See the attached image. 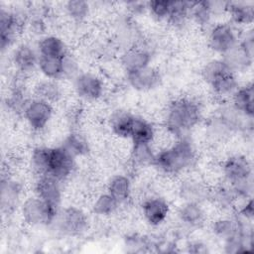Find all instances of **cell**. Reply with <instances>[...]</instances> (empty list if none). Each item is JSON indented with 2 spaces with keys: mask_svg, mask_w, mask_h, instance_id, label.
<instances>
[{
  "mask_svg": "<svg viewBox=\"0 0 254 254\" xmlns=\"http://www.w3.org/2000/svg\"><path fill=\"white\" fill-rule=\"evenodd\" d=\"M12 61L19 71L30 72L38 67L39 54L37 49L31 45L20 44L13 52Z\"/></svg>",
  "mask_w": 254,
  "mask_h": 254,
  "instance_id": "obj_15",
  "label": "cell"
},
{
  "mask_svg": "<svg viewBox=\"0 0 254 254\" xmlns=\"http://www.w3.org/2000/svg\"><path fill=\"white\" fill-rule=\"evenodd\" d=\"M131 155L135 164L140 166H145V165H153L156 153H154L152 144L135 143V144H132Z\"/></svg>",
  "mask_w": 254,
  "mask_h": 254,
  "instance_id": "obj_36",
  "label": "cell"
},
{
  "mask_svg": "<svg viewBox=\"0 0 254 254\" xmlns=\"http://www.w3.org/2000/svg\"><path fill=\"white\" fill-rule=\"evenodd\" d=\"M36 97L44 99L50 103H55L62 98L63 92L60 84L54 79H45L36 86Z\"/></svg>",
  "mask_w": 254,
  "mask_h": 254,
  "instance_id": "obj_29",
  "label": "cell"
},
{
  "mask_svg": "<svg viewBox=\"0 0 254 254\" xmlns=\"http://www.w3.org/2000/svg\"><path fill=\"white\" fill-rule=\"evenodd\" d=\"M142 214L152 226L162 224L168 217L170 212V205L167 200L161 196H150L142 203Z\"/></svg>",
  "mask_w": 254,
  "mask_h": 254,
  "instance_id": "obj_12",
  "label": "cell"
},
{
  "mask_svg": "<svg viewBox=\"0 0 254 254\" xmlns=\"http://www.w3.org/2000/svg\"><path fill=\"white\" fill-rule=\"evenodd\" d=\"M232 72L230 68L227 66V64L224 63L222 59H215L209 61L202 68L201 75L203 79L209 84L214 79L218 78L219 76L227 73Z\"/></svg>",
  "mask_w": 254,
  "mask_h": 254,
  "instance_id": "obj_34",
  "label": "cell"
},
{
  "mask_svg": "<svg viewBox=\"0 0 254 254\" xmlns=\"http://www.w3.org/2000/svg\"><path fill=\"white\" fill-rule=\"evenodd\" d=\"M212 91L220 97H230L238 89L239 82L237 80L236 74L233 72H227L218 78L214 79L209 83Z\"/></svg>",
  "mask_w": 254,
  "mask_h": 254,
  "instance_id": "obj_27",
  "label": "cell"
},
{
  "mask_svg": "<svg viewBox=\"0 0 254 254\" xmlns=\"http://www.w3.org/2000/svg\"><path fill=\"white\" fill-rule=\"evenodd\" d=\"M61 146L74 158L84 156L89 151V146L87 141L77 133L68 134L64 139Z\"/></svg>",
  "mask_w": 254,
  "mask_h": 254,
  "instance_id": "obj_31",
  "label": "cell"
},
{
  "mask_svg": "<svg viewBox=\"0 0 254 254\" xmlns=\"http://www.w3.org/2000/svg\"><path fill=\"white\" fill-rule=\"evenodd\" d=\"M221 59L235 74L236 72L246 71L253 63V57L247 54L239 45L224 54Z\"/></svg>",
  "mask_w": 254,
  "mask_h": 254,
  "instance_id": "obj_20",
  "label": "cell"
},
{
  "mask_svg": "<svg viewBox=\"0 0 254 254\" xmlns=\"http://www.w3.org/2000/svg\"><path fill=\"white\" fill-rule=\"evenodd\" d=\"M119 205L120 203L110 193L105 192L96 197L92 205V210L97 215L108 216L113 214Z\"/></svg>",
  "mask_w": 254,
  "mask_h": 254,
  "instance_id": "obj_33",
  "label": "cell"
},
{
  "mask_svg": "<svg viewBox=\"0 0 254 254\" xmlns=\"http://www.w3.org/2000/svg\"><path fill=\"white\" fill-rule=\"evenodd\" d=\"M23 113L30 127L36 131H40L50 122L53 116V106L52 103L35 97L27 100L23 108Z\"/></svg>",
  "mask_w": 254,
  "mask_h": 254,
  "instance_id": "obj_7",
  "label": "cell"
},
{
  "mask_svg": "<svg viewBox=\"0 0 254 254\" xmlns=\"http://www.w3.org/2000/svg\"><path fill=\"white\" fill-rule=\"evenodd\" d=\"M231 104L242 114L253 119L254 114V91L252 83L239 86L231 96Z\"/></svg>",
  "mask_w": 254,
  "mask_h": 254,
  "instance_id": "obj_18",
  "label": "cell"
},
{
  "mask_svg": "<svg viewBox=\"0 0 254 254\" xmlns=\"http://www.w3.org/2000/svg\"><path fill=\"white\" fill-rule=\"evenodd\" d=\"M75 93L84 100H96L103 94V82L95 73L84 71L80 72L73 79Z\"/></svg>",
  "mask_w": 254,
  "mask_h": 254,
  "instance_id": "obj_9",
  "label": "cell"
},
{
  "mask_svg": "<svg viewBox=\"0 0 254 254\" xmlns=\"http://www.w3.org/2000/svg\"><path fill=\"white\" fill-rule=\"evenodd\" d=\"M246 231L245 224L241 218L224 217L215 220L212 224L213 234L222 241Z\"/></svg>",
  "mask_w": 254,
  "mask_h": 254,
  "instance_id": "obj_17",
  "label": "cell"
},
{
  "mask_svg": "<svg viewBox=\"0 0 254 254\" xmlns=\"http://www.w3.org/2000/svg\"><path fill=\"white\" fill-rule=\"evenodd\" d=\"M196 153L192 142L187 137H180L170 147L156 153L153 165L166 174H179L194 165Z\"/></svg>",
  "mask_w": 254,
  "mask_h": 254,
  "instance_id": "obj_1",
  "label": "cell"
},
{
  "mask_svg": "<svg viewBox=\"0 0 254 254\" xmlns=\"http://www.w3.org/2000/svg\"><path fill=\"white\" fill-rule=\"evenodd\" d=\"M63 67H64V77L71 78L72 80L80 73L79 64L74 57L68 53L63 58Z\"/></svg>",
  "mask_w": 254,
  "mask_h": 254,
  "instance_id": "obj_41",
  "label": "cell"
},
{
  "mask_svg": "<svg viewBox=\"0 0 254 254\" xmlns=\"http://www.w3.org/2000/svg\"><path fill=\"white\" fill-rule=\"evenodd\" d=\"M178 217L184 225L188 227H195L202 223L204 211L200 203L184 201V204H182L178 210Z\"/></svg>",
  "mask_w": 254,
  "mask_h": 254,
  "instance_id": "obj_22",
  "label": "cell"
},
{
  "mask_svg": "<svg viewBox=\"0 0 254 254\" xmlns=\"http://www.w3.org/2000/svg\"><path fill=\"white\" fill-rule=\"evenodd\" d=\"M75 166V158L72 157L61 145L51 148L50 165L47 175L53 176L59 181L68 178Z\"/></svg>",
  "mask_w": 254,
  "mask_h": 254,
  "instance_id": "obj_8",
  "label": "cell"
},
{
  "mask_svg": "<svg viewBox=\"0 0 254 254\" xmlns=\"http://www.w3.org/2000/svg\"><path fill=\"white\" fill-rule=\"evenodd\" d=\"M127 82L138 91H149L158 87L162 81V75L156 67L148 65L141 69L126 73Z\"/></svg>",
  "mask_w": 254,
  "mask_h": 254,
  "instance_id": "obj_10",
  "label": "cell"
},
{
  "mask_svg": "<svg viewBox=\"0 0 254 254\" xmlns=\"http://www.w3.org/2000/svg\"><path fill=\"white\" fill-rule=\"evenodd\" d=\"M199 104L190 98H178L167 108L165 125L167 130L176 137H184L200 120Z\"/></svg>",
  "mask_w": 254,
  "mask_h": 254,
  "instance_id": "obj_2",
  "label": "cell"
},
{
  "mask_svg": "<svg viewBox=\"0 0 254 254\" xmlns=\"http://www.w3.org/2000/svg\"><path fill=\"white\" fill-rule=\"evenodd\" d=\"M20 28L21 22L18 16L11 11L2 9L0 13V46L2 51L14 44Z\"/></svg>",
  "mask_w": 254,
  "mask_h": 254,
  "instance_id": "obj_13",
  "label": "cell"
},
{
  "mask_svg": "<svg viewBox=\"0 0 254 254\" xmlns=\"http://www.w3.org/2000/svg\"><path fill=\"white\" fill-rule=\"evenodd\" d=\"M35 192L44 201L60 207L62 202V188L61 181L58 179L50 175L40 176L35 185Z\"/></svg>",
  "mask_w": 254,
  "mask_h": 254,
  "instance_id": "obj_11",
  "label": "cell"
},
{
  "mask_svg": "<svg viewBox=\"0 0 254 254\" xmlns=\"http://www.w3.org/2000/svg\"><path fill=\"white\" fill-rule=\"evenodd\" d=\"M231 133L233 131L218 115L210 119L206 126V134L212 141H222L229 137Z\"/></svg>",
  "mask_w": 254,
  "mask_h": 254,
  "instance_id": "obj_35",
  "label": "cell"
},
{
  "mask_svg": "<svg viewBox=\"0 0 254 254\" xmlns=\"http://www.w3.org/2000/svg\"><path fill=\"white\" fill-rule=\"evenodd\" d=\"M60 209L36 195L24 201L21 213L26 223L32 226H42L53 224Z\"/></svg>",
  "mask_w": 254,
  "mask_h": 254,
  "instance_id": "obj_4",
  "label": "cell"
},
{
  "mask_svg": "<svg viewBox=\"0 0 254 254\" xmlns=\"http://www.w3.org/2000/svg\"><path fill=\"white\" fill-rule=\"evenodd\" d=\"M31 29L33 31V33L38 34V35H42L45 31V24L41 19H34L31 22Z\"/></svg>",
  "mask_w": 254,
  "mask_h": 254,
  "instance_id": "obj_46",
  "label": "cell"
},
{
  "mask_svg": "<svg viewBox=\"0 0 254 254\" xmlns=\"http://www.w3.org/2000/svg\"><path fill=\"white\" fill-rule=\"evenodd\" d=\"M238 45L250 56L253 57V51H254V34L253 31L250 30L246 32L241 38H239Z\"/></svg>",
  "mask_w": 254,
  "mask_h": 254,
  "instance_id": "obj_42",
  "label": "cell"
},
{
  "mask_svg": "<svg viewBox=\"0 0 254 254\" xmlns=\"http://www.w3.org/2000/svg\"><path fill=\"white\" fill-rule=\"evenodd\" d=\"M239 36L235 28L226 23L214 25L208 35V46L217 54L224 55L238 45Z\"/></svg>",
  "mask_w": 254,
  "mask_h": 254,
  "instance_id": "obj_6",
  "label": "cell"
},
{
  "mask_svg": "<svg viewBox=\"0 0 254 254\" xmlns=\"http://www.w3.org/2000/svg\"><path fill=\"white\" fill-rule=\"evenodd\" d=\"M36 49L40 57L64 58L67 54L64 42L54 35L42 37Z\"/></svg>",
  "mask_w": 254,
  "mask_h": 254,
  "instance_id": "obj_21",
  "label": "cell"
},
{
  "mask_svg": "<svg viewBox=\"0 0 254 254\" xmlns=\"http://www.w3.org/2000/svg\"><path fill=\"white\" fill-rule=\"evenodd\" d=\"M239 215H240V217H242L245 220L251 219L253 217V201H252L251 197L246 199V202L240 208Z\"/></svg>",
  "mask_w": 254,
  "mask_h": 254,
  "instance_id": "obj_44",
  "label": "cell"
},
{
  "mask_svg": "<svg viewBox=\"0 0 254 254\" xmlns=\"http://www.w3.org/2000/svg\"><path fill=\"white\" fill-rule=\"evenodd\" d=\"M155 138V129L153 125L147 121L146 119L135 116L130 139L132 140V144L135 143H149L152 144L153 140Z\"/></svg>",
  "mask_w": 254,
  "mask_h": 254,
  "instance_id": "obj_26",
  "label": "cell"
},
{
  "mask_svg": "<svg viewBox=\"0 0 254 254\" xmlns=\"http://www.w3.org/2000/svg\"><path fill=\"white\" fill-rule=\"evenodd\" d=\"M190 16L200 26H206L210 23L213 16L208 1L192 2L190 7Z\"/></svg>",
  "mask_w": 254,
  "mask_h": 254,
  "instance_id": "obj_38",
  "label": "cell"
},
{
  "mask_svg": "<svg viewBox=\"0 0 254 254\" xmlns=\"http://www.w3.org/2000/svg\"><path fill=\"white\" fill-rule=\"evenodd\" d=\"M38 68L48 79L58 80L64 77L63 58H48L39 56Z\"/></svg>",
  "mask_w": 254,
  "mask_h": 254,
  "instance_id": "obj_28",
  "label": "cell"
},
{
  "mask_svg": "<svg viewBox=\"0 0 254 254\" xmlns=\"http://www.w3.org/2000/svg\"><path fill=\"white\" fill-rule=\"evenodd\" d=\"M179 193L184 201L201 203L209 199L210 189H208L204 183L196 179H187L182 182Z\"/></svg>",
  "mask_w": 254,
  "mask_h": 254,
  "instance_id": "obj_16",
  "label": "cell"
},
{
  "mask_svg": "<svg viewBox=\"0 0 254 254\" xmlns=\"http://www.w3.org/2000/svg\"><path fill=\"white\" fill-rule=\"evenodd\" d=\"M222 173L237 198H250L253 191L252 165L247 157L233 155L222 165Z\"/></svg>",
  "mask_w": 254,
  "mask_h": 254,
  "instance_id": "obj_3",
  "label": "cell"
},
{
  "mask_svg": "<svg viewBox=\"0 0 254 254\" xmlns=\"http://www.w3.org/2000/svg\"><path fill=\"white\" fill-rule=\"evenodd\" d=\"M187 247H188V251L190 253H207L208 252L207 245L202 241H198V240L190 242Z\"/></svg>",
  "mask_w": 254,
  "mask_h": 254,
  "instance_id": "obj_43",
  "label": "cell"
},
{
  "mask_svg": "<svg viewBox=\"0 0 254 254\" xmlns=\"http://www.w3.org/2000/svg\"><path fill=\"white\" fill-rule=\"evenodd\" d=\"M226 12L235 25H249L254 20V7L247 2H227Z\"/></svg>",
  "mask_w": 254,
  "mask_h": 254,
  "instance_id": "obj_23",
  "label": "cell"
},
{
  "mask_svg": "<svg viewBox=\"0 0 254 254\" xmlns=\"http://www.w3.org/2000/svg\"><path fill=\"white\" fill-rule=\"evenodd\" d=\"M51 148L49 147H37L33 150L31 156V165L34 171L42 175H47L50 165Z\"/></svg>",
  "mask_w": 254,
  "mask_h": 254,
  "instance_id": "obj_32",
  "label": "cell"
},
{
  "mask_svg": "<svg viewBox=\"0 0 254 254\" xmlns=\"http://www.w3.org/2000/svg\"><path fill=\"white\" fill-rule=\"evenodd\" d=\"M22 194L21 185L11 179H3L1 182V208L11 212L17 206Z\"/></svg>",
  "mask_w": 254,
  "mask_h": 254,
  "instance_id": "obj_19",
  "label": "cell"
},
{
  "mask_svg": "<svg viewBox=\"0 0 254 254\" xmlns=\"http://www.w3.org/2000/svg\"><path fill=\"white\" fill-rule=\"evenodd\" d=\"M151 61V53L147 49L137 46L128 48L121 56V64L126 73L150 65Z\"/></svg>",
  "mask_w": 254,
  "mask_h": 254,
  "instance_id": "obj_14",
  "label": "cell"
},
{
  "mask_svg": "<svg viewBox=\"0 0 254 254\" xmlns=\"http://www.w3.org/2000/svg\"><path fill=\"white\" fill-rule=\"evenodd\" d=\"M127 7L132 14H142L147 11V2H128Z\"/></svg>",
  "mask_w": 254,
  "mask_h": 254,
  "instance_id": "obj_45",
  "label": "cell"
},
{
  "mask_svg": "<svg viewBox=\"0 0 254 254\" xmlns=\"http://www.w3.org/2000/svg\"><path fill=\"white\" fill-rule=\"evenodd\" d=\"M191 3L188 1H172L171 11L167 19L168 22L174 27H183L189 16H190Z\"/></svg>",
  "mask_w": 254,
  "mask_h": 254,
  "instance_id": "obj_30",
  "label": "cell"
},
{
  "mask_svg": "<svg viewBox=\"0 0 254 254\" xmlns=\"http://www.w3.org/2000/svg\"><path fill=\"white\" fill-rule=\"evenodd\" d=\"M131 181L125 175L112 177L107 185V192L110 193L119 203L127 201L131 195Z\"/></svg>",
  "mask_w": 254,
  "mask_h": 254,
  "instance_id": "obj_25",
  "label": "cell"
},
{
  "mask_svg": "<svg viewBox=\"0 0 254 254\" xmlns=\"http://www.w3.org/2000/svg\"><path fill=\"white\" fill-rule=\"evenodd\" d=\"M53 225L63 235L76 236L82 234L87 229L88 218L80 208L67 206L60 209Z\"/></svg>",
  "mask_w": 254,
  "mask_h": 254,
  "instance_id": "obj_5",
  "label": "cell"
},
{
  "mask_svg": "<svg viewBox=\"0 0 254 254\" xmlns=\"http://www.w3.org/2000/svg\"><path fill=\"white\" fill-rule=\"evenodd\" d=\"M172 1L153 0L147 2V10L158 20H167L171 11Z\"/></svg>",
  "mask_w": 254,
  "mask_h": 254,
  "instance_id": "obj_40",
  "label": "cell"
},
{
  "mask_svg": "<svg viewBox=\"0 0 254 254\" xmlns=\"http://www.w3.org/2000/svg\"><path fill=\"white\" fill-rule=\"evenodd\" d=\"M135 115L125 110L115 111L110 118L112 132L120 138H130Z\"/></svg>",
  "mask_w": 254,
  "mask_h": 254,
  "instance_id": "obj_24",
  "label": "cell"
},
{
  "mask_svg": "<svg viewBox=\"0 0 254 254\" xmlns=\"http://www.w3.org/2000/svg\"><path fill=\"white\" fill-rule=\"evenodd\" d=\"M209 198H211L219 206L227 208L233 206L235 200L237 199V196L228 185L219 186L214 190H210Z\"/></svg>",
  "mask_w": 254,
  "mask_h": 254,
  "instance_id": "obj_37",
  "label": "cell"
},
{
  "mask_svg": "<svg viewBox=\"0 0 254 254\" xmlns=\"http://www.w3.org/2000/svg\"><path fill=\"white\" fill-rule=\"evenodd\" d=\"M66 14L75 22H82L89 14V3L82 0H70L64 5Z\"/></svg>",
  "mask_w": 254,
  "mask_h": 254,
  "instance_id": "obj_39",
  "label": "cell"
}]
</instances>
